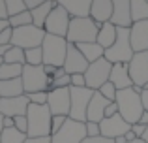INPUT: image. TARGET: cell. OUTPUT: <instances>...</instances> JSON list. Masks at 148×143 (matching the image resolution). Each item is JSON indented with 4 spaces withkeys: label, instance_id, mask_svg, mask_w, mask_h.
Segmentation results:
<instances>
[{
    "label": "cell",
    "instance_id": "7bdbcfd3",
    "mask_svg": "<svg viewBox=\"0 0 148 143\" xmlns=\"http://www.w3.org/2000/svg\"><path fill=\"white\" fill-rule=\"evenodd\" d=\"M83 143H114V140H109V137L98 136V137H86Z\"/></svg>",
    "mask_w": 148,
    "mask_h": 143
},
{
    "label": "cell",
    "instance_id": "836d02e7",
    "mask_svg": "<svg viewBox=\"0 0 148 143\" xmlns=\"http://www.w3.org/2000/svg\"><path fill=\"white\" fill-rule=\"evenodd\" d=\"M98 92L103 96L105 100H109V102H114V100H116V94H118V88H116L114 85L111 83V81H107V83H105Z\"/></svg>",
    "mask_w": 148,
    "mask_h": 143
},
{
    "label": "cell",
    "instance_id": "4fadbf2b",
    "mask_svg": "<svg viewBox=\"0 0 148 143\" xmlns=\"http://www.w3.org/2000/svg\"><path fill=\"white\" fill-rule=\"evenodd\" d=\"M127 66H130V77L133 81V87H145L148 83V51L135 53Z\"/></svg>",
    "mask_w": 148,
    "mask_h": 143
},
{
    "label": "cell",
    "instance_id": "6125c7cd",
    "mask_svg": "<svg viewBox=\"0 0 148 143\" xmlns=\"http://www.w3.org/2000/svg\"><path fill=\"white\" fill-rule=\"evenodd\" d=\"M53 2H58V0H53Z\"/></svg>",
    "mask_w": 148,
    "mask_h": 143
},
{
    "label": "cell",
    "instance_id": "b9f144b4",
    "mask_svg": "<svg viewBox=\"0 0 148 143\" xmlns=\"http://www.w3.org/2000/svg\"><path fill=\"white\" fill-rule=\"evenodd\" d=\"M23 2H25L26 10H28V11H32V10H36L38 6H41V4H45L47 0H23Z\"/></svg>",
    "mask_w": 148,
    "mask_h": 143
},
{
    "label": "cell",
    "instance_id": "ee69618b",
    "mask_svg": "<svg viewBox=\"0 0 148 143\" xmlns=\"http://www.w3.org/2000/svg\"><path fill=\"white\" fill-rule=\"evenodd\" d=\"M116 113H118V106H116V102H111L107 106V109H105V119L107 117H114Z\"/></svg>",
    "mask_w": 148,
    "mask_h": 143
},
{
    "label": "cell",
    "instance_id": "1f68e13d",
    "mask_svg": "<svg viewBox=\"0 0 148 143\" xmlns=\"http://www.w3.org/2000/svg\"><path fill=\"white\" fill-rule=\"evenodd\" d=\"M10 26L11 28H21V26H28L32 25V15H30V11H23V13H17V15H11L10 19Z\"/></svg>",
    "mask_w": 148,
    "mask_h": 143
},
{
    "label": "cell",
    "instance_id": "5bb4252c",
    "mask_svg": "<svg viewBox=\"0 0 148 143\" xmlns=\"http://www.w3.org/2000/svg\"><path fill=\"white\" fill-rule=\"evenodd\" d=\"M99 130H101V136H103V137H109V140H116V137L126 136V134L131 130V124L124 121L120 113H116L114 117H107V119H103V121L99 122Z\"/></svg>",
    "mask_w": 148,
    "mask_h": 143
},
{
    "label": "cell",
    "instance_id": "60d3db41",
    "mask_svg": "<svg viewBox=\"0 0 148 143\" xmlns=\"http://www.w3.org/2000/svg\"><path fill=\"white\" fill-rule=\"evenodd\" d=\"M131 132L135 134V137L143 140V136H145V132H146V126L141 124V122H135V124H131Z\"/></svg>",
    "mask_w": 148,
    "mask_h": 143
},
{
    "label": "cell",
    "instance_id": "8d00e7d4",
    "mask_svg": "<svg viewBox=\"0 0 148 143\" xmlns=\"http://www.w3.org/2000/svg\"><path fill=\"white\" fill-rule=\"evenodd\" d=\"M68 121V117H62V115H53V121H51V136L56 134L58 130L64 126V122Z\"/></svg>",
    "mask_w": 148,
    "mask_h": 143
},
{
    "label": "cell",
    "instance_id": "816d5d0a",
    "mask_svg": "<svg viewBox=\"0 0 148 143\" xmlns=\"http://www.w3.org/2000/svg\"><path fill=\"white\" fill-rule=\"evenodd\" d=\"M10 49H11V44L10 45H0V59H4V55H6Z\"/></svg>",
    "mask_w": 148,
    "mask_h": 143
},
{
    "label": "cell",
    "instance_id": "4dcf8cb0",
    "mask_svg": "<svg viewBox=\"0 0 148 143\" xmlns=\"http://www.w3.org/2000/svg\"><path fill=\"white\" fill-rule=\"evenodd\" d=\"M66 87H71V75H68L64 68H58L53 77V83H51V90L53 88H66Z\"/></svg>",
    "mask_w": 148,
    "mask_h": 143
},
{
    "label": "cell",
    "instance_id": "7dc6e473",
    "mask_svg": "<svg viewBox=\"0 0 148 143\" xmlns=\"http://www.w3.org/2000/svg\"><path fill=\"white\" fill-rule=\"evenodd\" d=\"M43 70H45V73H47V75L51 77V79H53V77H54V73H56V70H58V68H56V66H49V64H43Z\"/></svg>",
    "mask_w": 148,
    "mask_h": 143
},
{
    "label": "cell",
    "instance_id": "db71d44e",
    "mask_svg": "<svg viewBox=\"0 0 148 143\" xmlns=\"http://www.w3.org/2000/svg\"><path fill=\"white\" fill-rule=\"evenodd\" d=\"M126 140H127V143H130V141H133V140H137V137H135V134H133V132H131V130H130V132H127V134H126Z\"/></svg>",
    "mask_w": 148,
    "mask_h": 143
},
{
    "label": "cell",
    "instance_id": "d6a6232c",
    "mask_svg": "<svg viewBox=\"0 0 148 143\" xmlns=\"http://www.w3.org/2000/svg\"><path fill=\"white\" fill-rule=\"evenodd\" d=\"M25 57H26V64H30V66H43V49L41 47L26 49Z\"/></svg>",
    "mask_w": 148,
    "mask_h": 143
},
{
    "label": "cell",
    "instance_id": "2e32d148",
    "mask_svg": "<svg viewBox=\"0 0 148 143\" xmlns=\"http://www.w3.org/2000/svg\"><path fill=\"white\" fill-rule=\"evenodd\" d=\"M111 23L118 28H131V2L130 0H112V17Z\"/></svg>",
    "mask_w": 148,
    "mask_h": 143
},
{
    "label": "cell",
    "instance_id": "7a4b0ae2",
    "mask_svg": "<svg viewBox=\"0 0 148 143\" xmlns=\"http://www.w3.org/2000/svg\"><path fill=\"white\" fill-rule=\"evenodd\" d=\"M98 32H99V25L92 17H71L66 40L71 45L90 44V41H96Z\"/></svg>",
    "mask_w": 148,
    "mask_h": 143
},
{
    "label": "cell",
    "instance_id": "f1b7e54d",
    "mask_svg": "<svg viewBox=\"0 0 148 143\" xmlns=\"http://www.w3.org/2000/svg\"><path fill=\"white\" fill-rule=\"evenodd\" d=\"M23 68L21 64H8L4 62L0 66V81H8V79H17L23 75Z\"/></svg>",
    "mask_w": 148,
    "mask_h": 143
},
{
    "label": "cell",
    "instance_id": "ffe728a7",
    "mask_svg": "<svg viewBox=\"0 0 148 143\" xmlns=\"http://www.w3.org/2000/svg\"><path fill=\"white\" fill-rule=\"evenodd\" d=\"M90 17L101 26L105 23H111L112 17V0H92Z\"/></svg>",
    "mask_w": 148,
    "mask_h": 143
},
{
    "label": "cell",
    "instance_id": "9a60e30c",
    "mask_svg": "<svg viewBox=\"0 0 148 143\" xmlns=\"http://www.w3.org/2000/svg\"><path fill=\"white\" fill-rule=\"evenodd\" d=\"M28 98L26 94L23 96H15V98H0V113L4 117H21V115H26L28 111Z\"/></svg>",
    "mask_w": 148,
    "mask_h": 143
},
{
    "label": "cell",
    "instance_id": "d4e9b609",
    "mask_svg": "<svg viewBox=\"0 0 148 143\" xmlns=\"http://www.w3.org/2000/svg\"><path fill=\"white\" fill-rule=\"evenodd\" d=\"M77 49L83 53V57L88 60V64H92V62H96V60H99V59H103V57H105V49L101 47L98 41L79 44V45H77Z\"/></svg>",
    "mask_w": 148,
    "mask_h": 143
},
{
    "label": "cell",
    "instance_id": "d6986e66",
    "mask_svg": "<svg viewBox=\"0 0 148 143\" xmlns=\"http://www.w3.org/2000/svg\"><path fill=\"white\" fill-rule=\"evenodd\" d=\"M109 104H111V102L105 100L103 96L96 90L94 96H92V100H90L88 111H86V122H101L105 119V109H107Z\"/></svg>",
    "mask_w": 148,
    "mask_h": 143
},
{
    "label": "cell",
    "instance_id": "ba28073f",
    "mask_svg": "<svg viewBox=\"0 0 148 143\" xmlns=\"http://www.w3.org/2000/svg\"><path fill=\"white\" fill-rule=\"evenodd\" d=\"M96 90L88 87H69L71 94V109H69V119L79 122H86V111L90 106V100Z\"/></svg>",
    "mask_w": 148,
    "mask_h": 143
},
{
    "label": "cell",
    "instance_id": "f546056e",
    "mask_svg": "<svg viewBox=\"0 0 148 143\" xmlns=\"http://www.w3.org/2000/svg\"><path fill=\"white\" fill-rule=\"evenodd\" d=\"M4 62H8V64H21V66H25V64H26L25 49L13 47V45H11V49L4 55Z\"/></svg>",
    "mask_w": 148,
    "mask_h": 143
},
{
    "label": "cell",
    "instance_id": "7c38bea8",
    "mask_svg": "<svg viewBox=\"0 0 148 143\" xmlns=\"http://www.w3.org/2000/svg\"><path fill=\"white\" fill-rule=\"evenodd\" d=\"M47 106L51 109V115L69 117V109H71V94H69V87H66V88H53V90H49Z\"/></svg>",
    "mask_w": 148,
    "mask_h": 143
},
{
    "label": "cell",
    "instance_id": "91938a15",
    "mask_svg": "<svg viewBox=\"0 0 148 143\" xmlns=\"http://www.w3.org/2000/svg\"><path fill=\"white\" fill-rule=\"evenodd\" d=\"M143 88H145V90H148V83H146V85H145V87H143Z\"/></svg>",
    "mask_w": 148,
    "mask_h": 143
},
{
    "label": "cell",
    "instance_id": "9c48e42d",
    "mask_svg": "<svg viewBox=\"0 0 148 143\" xmlns=\"http://www.w3.org/2000/svg\"><path fill=\"white\" fill-rule=\"evenodd\" d=\"M86 140V122H79L68 117L60 130L51 136V143H83Z\"/></svg>",
    "mask_w": 148,
    "mask_h": 143
},
{
    "label": "cell",
    "instance_id": "74e56055",
    "mask_svg": "<svg viewBox=\"0 0 148 143\" xmlns=\"http://www.w3.org/2000/svg\"><path fill=\"white\" fill-rule=\"evenodd\" d=\"M15 128H17L19 132H23V134L28 132V119H26V115L15 117Z\"/></svg>",
    "mask_w": 148,
    "mask_h": 143
},
{
    "label": "cell",
    "instance_id": "ab89813d",
    "mask_svg": "<svg viewBox=\"0 0 148 143\" xmlns=\"http://www.w3.org/2000/svg\"><path fill=\"white\" fill-rule=\"evenodd\" d=\"M71 87H86L84 73H73L71 75Z\"/></svg>",
    "mask_w": 148,
    "mask_h": 143
},
{
    "label": "cell",
    "instance_id": "9f6ffc18",
    "mask_svg": "<svg viewBox=\"0 0 148 143\" xmlns=\"http://www.w3.org/2000/svg\"><path fill=\"white\" fill-rule=\"evenodd\" d=\"M2 130H4V115L0 113V134H2Z\"/></svg>",
    "mask_w": 148,
    "mask_h": 143
},
{
    "label": "cell",
    "instance_id": "94428289",
    "mask_svg": "<svg viewBox=\"0 0 148 143\" xmlns=\"http://www.w3.org/2000/svg\"><path fill=\"white\" fill-rule=\"evenodd\" d=\"M2 64H4V59H0V66H2Z\"/></svg>",
    "mask_w": 148,
    "mask_h": 143
},
{
    "label": "cell",
    "instance_id": "681fc988",
    "mask_svg": "<svg viewBox=\"0 0 148 143\" xmlns=\"http://www.w3.org/2000/svg\"><path fill=\"white\" fill-rule=\"evenodd\" d=\"M141 100H143V107H145V111H148V90L143 88L141 92Z\"/></svg>",
    "mask_w": 148,
    "mask_h": 143
},
{
    "label": "cell",
    "instance_id": "ac0fdd59",
    "mask_svg": "<svg viewBox=\"0 0 148 143\" xmlns=\"http://www.w3.org/2000/svg\"><path fill=\"white\" fill-rule=\"evenodd\" d=\"M130 40L135 53L148 51V21H137L131 25Z\"/></svg>",
    "mask_w": 148,
    "mask_h": 143
},
{
    "label": "cell",
    "instance_id": "c3c4849f",
    "mask_svg": "<svg viewBox=\"0 0 148 143\" xmlns=\"http://www.w3.org/2000/svg\"><path fill=\"white\" fill-rule=\"evenodd\" d=\"M4 128H15V119L13 117H4Z\"/></svg>",
    "mask_w": 148,
    "mask_h": 143
},
{
    "label": "cell",
    "instance_id": "7402d4cb",
    "mask_svg": "<svg viewBox=\"0 0 148 143\" xmlns=\"http://www.w3.org/2000/svg\"><path fill=\"white\" fill-rule=\"evenodd\" d=\"M58 6H62L71 17H90L92 0H58Z\"/></svg>",
    "mask_w": 148,
    "mask_h": 143
},
{
    "label": "cell",
    "instance_id": "e575fe53",
    "mask_svg": "<svg viewBox=\"0 0 148 143\" xmlns=\"http://www.w3.org/2000/svg\"><path fill=\"white\" fill-rule=\"evenodd\" d=\"M8 6V13L11 15H17V13H23V11H26V6L23 0H4Z\"/></svg>",
    "mask_w": 148,
    "mask_h": 143
},
{
    "label": "cell",
    "instance_id": "f5cc1de1",
    "mask_svg": "<svg viewBox=\"0 0 148 143\" xmlns=\"http://www.w3.org/2000/svg\"><path fill=\"white\" fill-rule=\"evenodd\" d=\"M139 122H141V124H145V126H148V111H145V113L141 115V119H139Z\"/></svg>",
    "mask_w": 148,
    "mask_h": 143
},
{
    "label": "cell",
    "instance_id": "680465c9",
    "mask_svg": "<svg viewBox=\"0 0 148 143\" xmlns=\"http://www.w3.org/2000/svg\"><path fill=\"white\" fill-rule=\"evenodd\" d=\"M130 143H146L145 140H139V137H137V140H133V141H130Z\"/></svg>",
    "mask_w": 148,
    "mask_h": 143
},
{
    "label": "cell",
    "instance_id": "52a82bcc",
    "mask_svg": "<svg viewBox=\"0 0 148 143\" xmlns=\"http://www.w3.org/2000/svg\"><path fill=\"white\" fill-rule=\"evenodd\" d=\"M45 36H47L45 28H40V26H36V25L13 28L11 45H13V47H21V49H25V51L26 49H34V47H41Z\"/></svg>",
    "mask_w": 148,
    "mask_h": 143
},
{
    "label": "cell",
    "instance_id": "484cf974",
    "mask_svg": "<svg viewBox=\"0 0 148 143\" xmlns=\"http://www.w3.org/2000/svg\"><path fill=\"white\" fill-rule=\"evenodd\" d=\"M58 2H53V0H47L45 4H41V6H38L36 10L30 11V15H32V25L40 26V28H43L45 26V21H47L49 13L53 11V8L56 6Z\"/></svg>",
    "mask_w": 148,
    "mask_h": 143
},
{
    "label": "cell",
    "instance_id": "3957f363",
    "mask_svg": "<svg viewBox=\"0 0 148 143\" xmlns=\"http://www.w3.org/2000/svg\"><path fill=\"white\" fill-rule=\"evenodd\" d=\"M26 119H28V137H49L51 136V115L49 106H36L30 104L28 111H26Z\"/></svg>",
    "mask_w": 148,
    "mask_h": 143
},
{
    "label": "cell",
    "instance_id": "8fae6325",
    "mask_svg": "<svg viewBox=\"0 0 148 143\" xmlns=\"http://www.w3.org/2000/svg\"><path fill=\"white\" fill-rule=\"evenodd\" d=\"M69 23H71V15H69L62 6L56 4V6L53 8V11L49 13L43 28H45L47 34L66 38V36H68V30H69Z\"/></svg>",
    "mask_w": 148,
    "mask_h": 143
},
{
    "label": "cell",
    "instance_id": "6f0895ef",
    "mask_svg": "<svg viewBox=\"0 0 148 143\" xmlns=\"http://www.w3.org/2000/svg\"><path fill=\"white\" fill-rule=\"evenodd\" d=\"M143 140L148 143V126H146V132H145V136H143Z\"/></svg>",
    "mask_w": 148,
    "mask_h": 143
},
{
    "label": "cell",
    "instance_id": "f907efd6",
    "mask_svg": "<svg viewBox=\"0 0 148 143\" xmlns=\"http://www.w3.org/2000/svg\"><path fill=\"white\" fill-rule=\"evenodd\" d=\"M8 28H11L10 21H8V19H0V34H2L4 30H8Z\"/></svg>",
    "mask_w": 148,
    "mask_h": 143
},
{
    "label": "cell",
    "instance_id": "277c9868",
    "mask_svg": "<svg viewBox=\"0 0 148 143\" xmlns=\"http://www.w3.org/2000/svg\"><path fill=\"white\" fill-rule=\"evenodd\" d=\"M68 40L60 36H53V34H47L43 40V64H49V66H56V68H64L66 62V55H68Z\"/></svg>",
    "mask_w": 148,
    "mask_h": 143
},
{
    "label": "cell",
    "instance_id": "44dd1931",
    "mask_svg": "<svg viewBox=\"0 0 148 143\" xmlns=\"http://www.w3.org/2000/svg\"><path fill=\"white\" fill-rule=\"evenodd\" d=\"M109 81H111L118 90L133 87V81H131V77H130V66H127V64H112Z\"/></svg>",
    "mask_w": 148,
    "mask_h": 143
},
{
    "label": "cell",
    "instance_id": "30bf717a",
    "mask_svg": "<svg viewBox=\"0 0 148 143\" xmlns=\"http://www.w3.org/2000/svg\"><path fill=\"white\" fill-rule=\"evenodd\" d=\"M111 70H112V64L109 62L107 59H99L96 62H92L88 66V70L84 72V79H86V87L92 88V90H99L105 83L109 81L111 77Z\"/></svg>",
    "mask_w": 148,
    "mask_h": 143
},
{
    "label": "cell",
    "instance_id": "6da1fadb",
    "mask_svg": "<svg viewBox=\"0 0 148 143\" xmlns=\"http://www.w3.org/2000/svg\"><path fill=\"white\" fill-rule=\"evenodd\" d=\"M114 102H116V106H118V113L122 115V119L126 122H130V124L139 122L141 115L145 113L141 94H139V92H135L133 87L124 88V90H118Z\"/></svg>",
    "mask_w": 148,
    "mask_h": 143
},
{
    "label": "cell",
    "instance_id": "f6af8a7d",
    "mask_svg": "<svg viewBox=\"0 0 148 143\" xmlns=\"http://www.w3.org/2000/svg\"><path fill=\"white\" fill-rule=\"evenodd\" d=\"M0 19H10V13H8V6L4 0H0Z\"/></svg>",
    "mask_w": 148,
    "mask_h": 143
},
{
    "label": "cell",
    "instance_id": "4316f807",
    "mask_svg": "<svg viewBox=\"0 0 148 143\" xmlns=\"http://www.w3.org/2000/svg\"><path fill=\"white\" fill-rule=\"evenodd\" d=\"M131 2V19L137 21H148V2L146 0H130Z\"/></svg>",
    "mask_w": 148,
    "mask_h": 143
},
{
    "label": "cell",
    "instance_id": "83f0119b",
    "mask_svg": "<svg viewBox=\"0 0 148 143\" xmlns=\"http://www.w3.org/2000/svg\"><path fill=\"white\" fill-rule=\"evenodd\" d=\"M28 136L19 132L17 128H4L0 134V143H25Z\"/></svg>",
    "mask_w": 148,
    "mask_h": 143
},
{
    "label": "cell",
    "instance_id": "e0dca14e",
    "mask_svg": "<svg viewBox=\"0 0 148 143\" xmlns=\"http://www.w3.org/2000/svg\"><path fill=\"white\" fill-rule=\"evenodd\" d=\"M88 60L83 57V53L77 49V45L69 44L68 47V55H66V62H64V70L68 75H73V73H84L88 70Z\"/></svg>",
    "mask_w": 148,
    "mask_h": 143
},
{
    "label": "cell",
    "instance_id": "cb8c5ba5",
    "mask_svg": "<svg viewBox=\"0 0 148 143\" xmlns=\"http://www.w3.org/2000/svg\"><path fill=\"white\" fill-rule=\"evenodd\" d=\"M25 94V87H23V79H8L0 81V98H15V96Z\"/></svg>",
    "mask_w": 148,
    "mask_h": 143
},
{
    "label": "cell",
    "instance_id": "603a6c76",
    "mask_svg": "<svg viewBox=\"0 0 148 143\" xmlns=\"http://www.w3.org/2000/svg\"><path fill=\"white\" fill-rule=\"evenodd\" d=\"M116 36H118V26H114L112 23H105V25L99 26V32H98L96 41L107 51V49L112 47V44L116 41Z\"/></svg>",
    "mask_w": 148,
    "mask_h": 143
},
{
    "label": "cell",
    "instance_id": "11a10c76",
    "mask_svg": "<svg viewBox=\"0 0 148 143\" xmlns=\"http://www.w3.org/2000/svg\"><path fill=\"white\" fill-rule=\"evenodd\" d=\"M114 143H127V140H126V136H122V137H116Z\"/></svg>",
    "mask_w": 148,
    "mask_h": 143
},
{
    "label": "cell",
    "instance_id": "8992f818",
    "mask_svg": "<svg viewBox=\"0 0 148 143\" xmlns=\"http://www.w3.org/2000/svg\"><path fill=\"white\" fill-rule=\"evenodd\" d=\"M21 79H23V87H25V94H30V92H49L51 83H53V79L45 73L43 66H30V64H25Z\"/></svg>",
    "mask_w": 148,
    "mask_h": 143
},
{
    "label": "cell",
    "instance_id": "5b68a950",
    "mask_svg": "<svg viewBox=\"0 0 148 143\" xmlns=\"http://www.w3.org/2000/svg\"><path fill=\"white\" fill-rule=\"evenodd\" d=\"M133 55H135V51L131 47L130 28H118L116 41L112 44V47H109L105 51V59L111 64H127L133 59Z\"/></svg>",
    "mask_w": 148,
    "mask_h": 143
},
{
    "label": "cell",
    "instance_id": "d590c367",
    "mask_svg": "<svg viewBox=\"0 0 148 143\" xmlns=\"http://www.w3.org/2000/svg\"><path fill=\"white\" fill-rule=\"evenodd\" d=\"M30 104H36V106H47V100H49V92H30L26 94Z\"/></svg>",
    "mask_w": 148,
    "mask_h": 143
},
{
    "label": "cell",
    "instance_id": "be15d7a7",
    "mask_svg": "<svg viewBox=\"0 0 148 143\" xmlns=\"http://www.w3.org/2000/svg\"><path fill=\"white\" fill-rule=\"evenodd\" d=\"M146 2H148V0H146Z\"/></svg>",
    "mask_w": 148,
    "mask_h": 143
},
{
    "label": "cell",
    "instance_id": "f35d334b",
    "mask_svg": "<svg viewBox=\"0 0 148 143\" xmlns=\"http://www.w3.org/2000/svg\"><path fill=\"white\" fill-rule=\"evenodd\" d=\"M101 136L99 122H86V137H98Z\"/></svg>",
    "mask_w": 148,
    "mask_h": 143
},
{
    "label": "cell",
    "instance_id": "bcb514c9",
    "mask_svg": "<svg viewBox=\"0 0 148 143\" xmlns=\"http://www.w3.org/2000/svg\"><path fill=\"white\" fill-rule=\"evenodd\" d=\"M25 143H51V136L49 137H28Z\"/></svg>",
    "mask_w": 148,
    "mask_h": 143
}]
</instances>
